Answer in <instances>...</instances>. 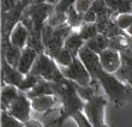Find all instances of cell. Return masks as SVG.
Wrapping results in <instances>:
<instances>
[{"mask_svg":"<svg viewBox=\"0 0 132 127\" xmlns=\"http://www.w3.org/2000/svg\"><path fill=\"white\" fill-rule=\"evenodd\" d=\"M78 58L88 69L93 80L100 84L108 101L113 103L115 107L124 106L127 101L132 98V86L121 82L114 73L104 71L100 62L98 54L84 46L78 53Z\"/></svg>","mask_w":132,"mask_h":127,"instance_id":"obj_1","label":"cell"},{"mask_svg":"<svg viewBox=\"0 0 132 127\" xmlns=\"http://www.w3.org/2000/svg\"><path fill=\"white\" fill-rule=\"evenodd\" d=\"M85 101L79 96V94L76 89V84L71 82L66 86L65 92L60 97V107H59V116L53 121V125L56 127H61L63 124L67 119H72L73 115H76L79 112H84Z\"/></svg>","mask_w":132,"mask_h":127,"instance_id":"obj_2","label":"cell"},{"mask_svg":"<svg viewBox=\"0 0 132 127\" xmlns=\"http://www.w3.org/2000/svg\"><path fill=\"white\" fill-rule=\"evenodd\" d=\"M31 71H34L42 79L48 80V82L59 83V84L69 83V79L64 76L61 67L56 64V61L52 56H49L45 52L38 54V58Z\"/></svg>","mask_w":132,"mask_h":127,"instance_id":"obj_3","label":"cell"},{"mask_svg":"<svg viewBox=\"0 0 132 127\" xmlns=\"http://www.w3.org/2000/svg\"><path fill=\"white\" fill-rule=\"evenodd\" d=\"M108 98L106 95L97 94L85 102L84 112L88 121L93 127H108L106 124V107Z\"/></svg>","mask_w":132,"mask_h":127,"instance_id":"obj_4","label":"cell"},{"mask_svg":"<svg viewBox=\"0 0 132 127\" xmlns=\"http://www.w3.org/2000/svg\"><path fill=\"white\" fill-rule=\"evenodd\" d=\"M61 71H63L64 76L69 80H71L79 86H90L94 83H97L93 80L91 74L89 73L88 69L84 66V64L78 56L75 58L73 62L69 67H63Z\"/></svg>","mask_w":132,"mask_h":127,"instance_id":"obj_5","label":"cell"},{"mask_svg":"<svg viewBox=\"0 0 132 127\" xmlns=\"http://www.w3.org/2000/svg\"><path fill=\"white\" fill-rule=\"evenodd\" d=\"M31 100L29 98L25 92L19 91L16 100L11 103L6 112H9L12 116H14L19 121L25 122L29 119H31Z\"/></svg>","mask_w":132,"mask_h":127,"instance_id":"obj_6","label":"cell"},{"mask_svg":"<svg viewBox=\"0 0 132 127\" xmlns=\"http://www.w3.org/2000/svg\"><path fill=\"white\" fill-rule=\"evenodd\" d=\"M24 74H22L16 67L11 66L6 61V59L1 56V85H13L19 86L24 79Z\"/></svg>","mask_w":132,"mask_h":127,"instance_id":"obj_7","label":"cell"},{"mask_svg":"<svg viewBox=\"0 0 132 127\" xmlns=\"http://www.w3.org/2000/svg\"><path fill=\"white\" fill-rule=\"evenodd\" d=\"M98 58L103 70L109 73H115L121 66V53L115 49L107 48L98 54Z\"/></svg>","mask_w":132,"mask_h":127,"instance_id":"obj_8","label":"cell"},{"mask_svg":"<svg viewBox=\"0 0 132 127\" xmlns=\"http://www.w3.org/2000/svg\"><path fill=\"white\" fill-rule=\"evenodd\" d=\"M38 54L40 53L36 49L27 46L24 49H22V55H21V59H19V62H18L17 70L22 74L27 76L32 70V67H34L35 62H36V60L38 58Z\"/></svg>","mask_w":132,"mask_h":127,"instance_id":"obj_9","label":"cell"},{"mask_svg":"<svg viewBox=\"0 0 132 127\" xmlns=\"http://www.w3.org/2000/svg\"><path fill=\"white\" fill-rule=\"evenodd\" d=\"M30 100L32 110L36 113H48L56 107H60V100L56 96H37Z\"/></svg>","mask_w":132,"mask_h":127,"instance_id":"obj_10","label":"cell"},{"mask_svg":"<svg viewBox=\"0 0 132 127\" xmlns=\"http://www.w3.org/2000/svg\"><path fill=\"white\" fill-rule=\"evenodd\" d=\"M114 74L121 82L132 86V52L121 53V66Z\"/></svg>","mask_w":132,"mask_h":127,"instance_id":"obj_11","label":"cell"},{"mask_svg":"<svg viewBox=\"0 0 132 127\" xmlns=\"http://www.w3.org/2000/svg\"><path fill=\"white\" fill-rule=\"evenodd\" d=\"M9 40L13 46L18 47L21 49H24L28 46V40H29V30L22 22L17 23L16 27L12 29Z\"/></svg>","mask_w":132,"mask_h":127,"instance_id":"obj_12","label":"cell"},{"mask_svg":"<svg viewBox=\"0 0 132 127\" xmlns=\"http://www.w3.org/2000/svg\"><path fill=\"white\" fill-rule=\"evenodd\" d=\"M22 55V49L13 46L10 40H1V56L6 59V61L11 66L17 69L19 59Z\"/></svg>","mask_w":132,"mask_h":127,"instance_id":"obj_13","label":"cell"},{"mask_svg":"<svg viewBox=\"0 0 132 127\" xmlns=\"http://www.w3.org/2000/svg\"><path fill=\"white\" fill-rule=\"evenodd\" d=\"M84 46H85V41H84L82 36L79 35L78 30H75L73 29L70 35L66 37V41H65V47L67 50H70L72 53L75 56H78V53L82 48H83Z\"/></svg>","mask_w":132,"mask_h":127,"instance_id":"obj_14","label":"cell"},{"mask_svg":"<svg viewBox=\"0 0 132 127\" xmlns=\"http://www.w3.org/2000/svg\"><path fill=\"white\" fill-rule=\"evenodd\" d=\"M19 90L17 86L13 85H1V110H7V108L10 107V104L16 100V97L18 96Z\"/></svg>","mask_w":132,"mask_h":127,"instance_id":"obj_15","label":"cell"},{"mask_svg":"<svg viewBox=\"0 0 132 127\" xmlns=\"http://www.w3.org/2000/svg\"><path fill=\"white\" fill-rule=\"evenodd\" d=\"M85 47H88L96 54H101L103 50L109 48V38L103 34H98L94 38L85 42Z\"/></svg>","mask_w":132,"mask_h":127,"instance_id":"obj_16","label":"cell"},{"mask_svg":"<svg viewBox=\"0 0 132 127\" xmlns=\"http://www.w3.org/2000/svg\"><path fill=\"white\" fill-rule=\"evenodd\" d=\"M41 79H42L41 77L38 76V74H36L34 71H30V72H29L28 74L24 77V79H23L22 84L18 86V90H19V91H22V92L28 94L30 90L34 89V86L36 85V84H37Z\"/></svg>","mask_w":132,"mask_h":127,"instance_id":"obj_17","label":"cell"},{"mask_svg":"<svg viewBox=\"0 0 132 127\" xmlns=\"http://www.w3.org/2000/svg\"><path fill=\"white\" fill-rule=\"evenodd\" d=\"M78 32H79V35L82 36V38H83L85 42L91 40V38H94L96 35L100 34L96 23H84V24L78 29Z\"/></svg>","mask_w":132,"mask_h":127,"instance_id":"obj_18","label":"cell"},{"mask_svg":"<svg viewBox=\"0 0 132 127\" xmlns=\"http://www.w3.org/2000/svg\"><path fill=\"white\" fill-rule=\"evenodd\" d=\"M75 58H76V56H75V55H73L70 50H67V49L64 47V48L55 55L54 60H55L56 64L63 69V67H69V66L73 62Z\"/></svg>","mask_w":132,"mask_h":127,"instance_id":"obj_19","label":"cell"},{"mask_svg":"<svg viewBox=\"0 0 132 127\" xmlns=\"http://www.w3.org/2000/svg\"><path fill=\"white\" fill-rule=\"evenodd\" d=\"M0 125H1V127H25L24 122H22L14 116H12L6 110H1Z\"/></svg>","mask_w":132,"mask_h":127,"instance_id":"obj_20","label":"cell"},{"mask_svg":"<svg viewBox=\"0 0 132 127\" xmlns=\"http://www.w3.org/2000/svg\"><path fill=\"white\" fill-rule=\"evenodd\" d=\"M114 21L121 30L127 32L130 28L132 27V13H120L114 17Z\"/></svg>","mask_w":132,"mask_h":127,"instance_id":"obj_21","label":"cell"},{"mask_svg":"<svg viewBox=\"0 0 132 127\" xmlns=\"http://www.w3.org/2000/svg\"><path fill=\"white\" fill-rule=\"evenodd\" d=\"M94 3H95V0H76L75 4H73V7H75V10L79 14L84 16L88 11L91 10Z\"/></svg>","mask_w":132,"mask_h":127,"instance_id":"obj_22","label":"cell"},{"mask_svg":"<svg viewBox=\"0 0 132 127\" xmlns=\"http://www.w3.org/2000/svg\"><path fill=\"white\" fill-rule=\"evenodd\" d=\"M72 120L76 122L77 127H93L90 122L88 121L87 116H85V114H84L83 112H79V113H77L76 115H73Z\"/></svg>","mask_w":132,"mask_h":127,"instance_id":"obj_23","label":"cell"},{"mask_svg":"<svg viewBox=\"0 0 132 127\" xmlns=\"http://www.w3.org/2000/svg\"><path fill=\"white\" fill-rule=\"evenodd\" d=\"M97 21V14L93 9L89 10L87 13L83 16V22L84 23H96Z\"/></svg>","mask_w":132,"mask_h":127,"instance_id":"obj_24","label":"cell"},{"mask_svg":"<svg viewBox=\"0 0 132 127\" xmlns=\"http://www.w3.org/2000/svg\"><path fill=\"white\" fill-rule=\"evenodd\" d=\"M24 125L25 127H45L40 120H36V119H32V117L29 119L28 121H25Z\"/></svg>","mask_w":132,"mask_h":127,"instance_id":"obj_25","label":"cell"},{"mask_svg":"<svg viewBox=\"0 0 132 127\" xmlns=\"http://www.w3.org/2000/svg\"><path fill=\"white\" fill-rule=\"evenodd\" d=\"M127 34H130V35H131V36H132V27L130 28L129 30H127Z\"/></svg>","mask_w":132,"mask_h":127,"instance_id":"obj_26","label":"cell"}]
</instances>
